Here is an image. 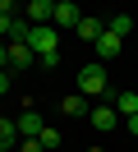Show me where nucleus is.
Masks as SVG:
<instances>
[{"instance_id":"dca6fc26","label":"nucleus","mask_w":138,"mask_h":152,"mask_svg":"<svg viewBox=\"0 0 138 152\" xmlns=\"http://www.w3.org/2000/svg\"><path fill=\"white\" fill-rule=\"evenodd\" d=\"M14 152H46V148H42L37 138H18V148H14Z\"/></svg>"},{"instance_id":"9d476101","label":"nucleus","mask_w":138,"mask_h":152,"mask_svg":"<svg viewBox=\"0 0 138 152\" xmlns=\"http://www.w3.org/2000/svg\"><path fill=\"white\" fill-rule=\"evenodd\" d=\"M55 0H28V23H51Z\"/></svg>"},{"instance_id":"7ed1b4c3","label":"nucleus","mask_w":138,"mask_h":152,"mask_svg":"<svg viewBox=\"0 0 138 152\" xmlns=\"http://www.w3.org/2000/svg\"><path fill=\"white\" fill-rule=\"evenodd\" d=\"M88 124H92V129H97V134H110V129H115V124H124V115H120V111H115V106H110V102H97V106H92V111H88Z\"/></svg>"},{"instance_id":"aec40b11","label":"nucleus","mask_w":138,"mask_h":152,"mask_svg":"<svg viewBox=\"0 0 138 152\" xmlns=\"http://www.w3.org/2000/svg\"><path fill=\"white\" fill-rule=\"evenodd\" d=\"M88 152H101V148H88Z\"/></svg>"},{"instance_id":"f03ea898","label":"nucleus","mask_w":138,"mask_h":152,"mask_svg":"<svg viewBox=\"0 0 138 152\" xmlns=\"http://www.w3.org/2000/svg\"><path fill=\"white\" fill-rule=\"evenodd\" d=\"M23 42L32 46V56H51V51H60V28L55 23H32Z\"/></svg>"},{"instance_id":"f8f14e48","label":"nucleus","mask_w":138,"mask_h":152,"mask_svg":"<svg viewBox=\"0 0 138 152\" xmlns=\"http://www.w3.org/2000/svg\"><path fill=\"white\" fill-rule=\"evenodd\" d=\"M60 115H88V97H83V92H69L60 102Z\"/></svg>"},{"instance_id":"4468645a","label":"nucleus","mask_w":138,"mask_h":152,"mask_svg":"<svg viewBox=\"0 0 138 152\" xmlns=\"http://www.w3.org/2000/svg\"><path fill=\"white\" fill-rule=\"evenodd\" d=\"M37 143H42V148H46V152H51V148H60V134H55V129H51V124H46V129H42V134H37Z\"/></svg>"},{"instance_id":"9b49d317","label":"nucleus","mask_w":138,"mask_h":152,"mask_svg":"<svg viewBox=\"0 0 138 152\" xmlns=\"http://www.w3.org/2000/svg\"><path fill=\"white\" fill-rule=\"evenodd\" d=\"M14 148H18V129L9 115H0V152H14Z\"/></svg>"},{"instance_id":"2eb2a0df","label":"nucleus","mask_w":138,"mask_h":152,"mask_svg":"<svg viewBox=\"0 0 138 152\" xmlns=\"http://www.w3.org/2000/svg\"><path fill=\"white\" fill-rule=\"evenodd\" d=\"M37 69H60V51H51V56H37Z\"/></svg>"},{"instance_id":"a211bd4d","label":"nucleus","mask_w":138,"mask_h":152,"mask_svg":"<svg viewBox=\"0 0 138 152\" xmlns=\"http://www.w3.org/2000/svg\"><path fill=\"white\" fill-rule=\"evenodd\" d=\"M124 129H129V134L138 138V115H129V120H124Z\"/></svg>"},{"instance_id":"ddd939ff","label":"nucleus","mask_w":138,"mask_h":152,"mask_svg":"<svg viewBox=\"0 0 138 152\" xmlns=\"http://www.w3.org/2000/svg\"><path fill=\"white\" fill-rule=\"evenodd\" d=\"M106 28L115 32V37H129V32H134V19H129V14H110V19H106Z\"/></svg>"},{"instance_id":"f3484780","label":"nucleus","mask_w":138,"mask_h":152,"mask_svg":"<svg viewBox=\"0 0 138 152\" xmlns=\"http://www.w3.org/2000/svg\"><path fill=\"white\" fill-rule=\"evenodd\" d=\"M9 88H14V69H0V97H5Z\"/></svg>"},{"instance_id":"6e6552de","label":"nucleus","mask_w":138,"mask_h":152,"mask_svg":"<svg viewBox=\"0 0 138 152\" xmlns=\"http://www.w3.org/2000/svg\"><path fill=\"white\" fill-rule=\"evenodd\" d=\"M92 46H97V56H101V65H106L110 56H120V46H124V37H115V32L106 28V32H101L97 42H92Z\"/></svg>"},{"instance_id":"0eeeda50","label":"nucleus","mask_w":138,"mask_h":152,"mask_svg":"<svg viewBox=\"0 0 138 152\" xmlns=\"http://www.w3.org/2000/svg\"><path fill=\"white\" fill-rule=\"evenodd\" d=\"M9 46V69H28V65H37V56H32V46H28V42H5Z\"/></svg>"},{"instance_id":"423d86ee","label":"nucleus","mask_w":138,"mask_h":152,"mask_svg":"<svg viewBox=\"0 0 138 152\" xmlns=\"http://www.w3.org/2000/svg\"><path fill=\"white\" fill-rule=\"evenodd\" d=\"M83 19V14H78V5H74V0H55V14H51V23H55V28H74V23H78Z\"/></svg>"},{"instance_id":"1a4fd4ad","label":"nucleus","mask_w":138,"mask_h":152,"mask_svg":"<svg viewBox=\"0 0 138 152\" xmlns=\"http://www.w3.org/2000/svg\"><path fill=\"white\" fill-rule=\"evenodd\" d=\"M74 32H78V37H83V42H97V37H101V32H106V23H101V19H92V14H83V19H78V23H74Z\"/></svg>"},{"instance_id":"39448f33","label":"nucleus","mask_w":138,"mask_h":152,"mask_svg":"<svg viewBox=\"0 0 138 152\" xmlns=\"http://www.w3.org/2000/svg\"><path fill=\"white\" fill-rule=\"evenodd\" d=\"M110 106H115L120 115H138V88H115V92H110Z\"/></svg>"},{"instance_id":"6ab92c4d","label":"nucleus","mask_w":138,"mask_h":152,"mask_svg":"<svg viewBox=\"0 0 138 152\" xmlns=\"http://www.w3.org/2000/svg\"><path fill=\"white\" fill-rule=\"evenodd\" d=\"M0 14H14V0H0Z\"/></svg>"},{"instance_id":"20e7f679","label":"nucleus","mask_w":138,"mask_h":152,"mask_svg":"<svg viewBox=\"0 0 138 152\" xmlns=\"http://www.w3.org/2000/svg\"><path fill=\"white\" fill-rule=\"evenodd\" d=\"M14 129H18V138H37V134L46 129V120L32 111V106H23V115H14Z\"/></svg>"},{"instance_id":"f257e3e1","label":"nucleus","mask_w":138,"mask_h":152,"mask_svg":"<svg viewBox=\"0 0 138 152\" xmlns=\"http://www.w3.org/2000/svg\"><path fill=\"white\" fill-rule=\"evenodd\" d=\"M78 92L83 97H101V102H106V92H110V74H106V65H83L78 69Z\"/></svg>"}]
</instances>
